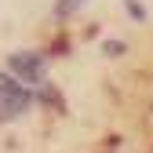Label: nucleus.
Listing matches in <instances>:
<instances>
[{"label": "nucleus", "instance_id": "1", "mask_svg": "<svg viewBox=\"0 0 153 153\" xmlns=\"http://www.w3.org/2000/svg\"><path fill=\"white\" fill-rule=\"evenodd\" d=\"M33 106V91L26 80H0V120H11Z\"/></svg>", "mask_w": 153, "mask_h": 153}, {"label": "nucleus", "instance_id": "2", "mask_svg": "<svg viewBox=\"0 0 153 153\" xmlns=\"http://www.w3.org/2000/svg\"><path fill=\"white\" fill-rule=\"evenodd\" d=\"M76 4H84V0H59V15H69Z\"/></svg>", "mask_w": 153, "mask_h": 153}]
</instances>
